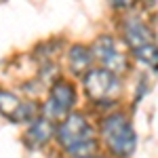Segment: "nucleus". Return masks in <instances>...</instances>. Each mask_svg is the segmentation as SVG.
Listing matches in <instances>:
<instances>
[{
    "mask_svg": "<svg viewBox=\"0 0 158 158\" xmlns=\"http://www.w3.org/2000/svg\"><path fill=\"white\" fill-rule=\"evenodd\" d=\"M135 2L137 0H110V6L114 11H129V9L135 6Z\"/></svg>",
    "mask_w": 158,
    "mask_h": 158,
    "instance_id": "9b49d317",
    "label": "nucleus"
},
{
    "mask_svg": "<svg viewBox=\"0 0 158 158\" xmlns=\"http://www.w3.org/2000/svg\"><path fill=\"white\" fill-rule=\"evenodd\" d=\"M122 32H124V40L131 47V51L139 49V47H143L148 42H154L152 40V34H150V27L139 17H129L122 23Z\"/></svg>",
    "mask_w": 158,
    "mask_h": 158,
    "instance_id": "0eeeda50",
    "label": "nucleus"
},
{
    "mask_svg": "<svg viewBox=\"0 0 158 158\" xmlns=\"http://www.w3.org/2000/svg\"><path fill=\"white\" fill-rule=\"evenodd\" d=\"M74 101H76L74 86L70 82H65V80H55V85L51 86V99L44 106V112H47L44 118H49L51 122L63 120L70 114Z\"/></svg>",
    "mask_w": 158,
    "mask_h": 158,
    "instance_id": "39448f33",
    "label": "nucleus"
},
{
    "mask_svg": "<svg viewBox=\"0 0 158 158\" xmlns=\"http://www.w3.org/2000/svg\"><path fill=\"white\" fill-rule=\"evenodd\" d=\"M133 55L141 61V63H146V65H150V68H156L158 53H156V44H154V42H148V44H143V47L135 49Z\"/></svg>",
    "mask_w": 158,
    "mask_h": 158,
    "instance_id": "9d476101",
    "label": "nucleus"
},
{
    "mask_svg": "<svg viewBox=\"0 0 158 158\" xmlns=\"http://www.w3.org/2000/svg\"><path fill=\"white\" fill-rule=\"evenodd\" d=\"M91 53H93V57H97V61L101 63V68L118 74V76L129 70V59H127V55L120 51L118 42L112 36L97 38V42H95V47L91 49Z\"/></svg>",
    "mask_w": 158,
    "mask_h": 158,
    "instance_id": "20e7f679",
    "label": "nucleus"
},
{
    "mask_svg": "<svg viewBox=\"0 0 158 158\" xmlns=\"http://www.w3.org/2000/svg\"><path fill=\"white\" fill-rule=\"evenodd\" d=\"M76 158H103V156H97V154H89V156H76Z\"/></svg>",
    "mask_w": 158,
    "mask_h": 158,
    "instance_id": "f8f14e48",
    "label": "nucleus"
},
{
    "mask_svg": "<svg viewBox=\"0 0 158 158\" xmlns=\"http://www.w3.org/2000/svg\"><path fill=\"white\" fill-rule=\"evenodd\" d=\"M101 135L103 141L116 156H131L137 146V135L133 131V124L124 114H110L101 122Z\"/></svg>",
    "mask_w": 158,
    "mask_h": 158,
    "instance_id": "f257e3e1",
    "label": "nucleus"
},
{
    "mask_svg": "<svg viewBox=\"0 0 158 158\" xmlns=\"http://www.w3.org/2000/svg\"><path fill=\"white\" fill-rule=\"evenodd\" d=\"M85 91L89 99L97 103H112L118 99V93H120V78L118 74L110 72L106 68L89 70L85 74Z\"/></svg>",
    "mask_w": 158,
    "mask_h": 158,
    "instance_id": "f03ea898",
    "label": "nucleus"
},
{
    "mask_svg": "<svg viewBox=\"0 0 158 158\" xmlns=\"http://www.w3.org/2000/svg\"><path fill=\"white\" fill-rule=\"evenodd\" d=\"M68 61H70V70L76 76H85L93 65V53L82 44H74L68 53Z\"/></svg>",
    "mask_w": 158,
    "mask_h": 158,
    "instance_id": "1a4fd4ad",
    "label": "nucleus"
},
{
    "mask_svg": "<svg viewBox=\"0 0 158 158\" xmlns=\"http://www.w3.org/2000/svg\"><path fill=\"white\" fill-rule=\"evenodd\" d=\"M55 133H57V139H59L61 148L68 150L70 154H72L76 148H80L82 143L93 139V129L86 122V118L80 116V114H68L61 120L59 129Z\"/></svg>",
    "mask_w": 158,
    "mask_h": 158,
    "instance_id": "7ed1b4c3",
    "label": "nucleus"
},
{
    "mask_svg": "<svg viewBox=\"0 0 158 158\" xmlns=\"http://www.w3.org/2000/svg\"><path fill=\"white\" fill-rule=\"evenodd\" d=\"M36 103L34 101H21L17 95L9 91H0V114L13 122H25L36 116Z\"/></svg>",
    "mask_w": 158,
    "mask_h": 158,
    "instance_id": "423d86ee",
    "label": "nucleus"
},
{
    "mask_svg": "<svg viewBox=\"0 0 158 158\" xmlns=\"http://www.w3.org/2000/svg\"><path fill=\"white\" fill-rule=\"evenodd\" d=\"M53 135H55L53 122L42 116V118H36L30 124V129L23 135V141L27 143V148H40V146H44Z\"/></svg>",
    "mask_w": 158,
    "mask_h": 158,
    "instance_id": "6e6552de",
    "label": "nucleus"
}]
</instances>
